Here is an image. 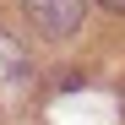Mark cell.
Instances as JSON below:
<instances>
[{"instance_id": "cell-1", "label": "cell", "mask_w": 125, "mask_h": 125, "mask_svg": "<svg viewBox=\"0 0 125 125\" xmlns=\"http://www.w3.org/2000/svg\"><path fill=\"white\" fill-rule=\"evenodd\" d=\"M22 11L33 16V27L49 33V38H71L82 27V0H22Z\"/></svg>"}, {"instance_id": "cell-3", "label": "cell", "mask_w": 125, "mask_h": 125, "mask_svg": "<svg viewBox=\"0 0 125 125\" xmlns=\"http://www.w3.org/2000/svg\"><path fill=\"white\" fill-rule=\"evenodd\" d=\"M98 6H109L114 16H125V0H98Z\"/></svg>"}, {"instance_id": "cell-2", "label": "cell", "mask_w": 125, "mask_h": 125, "mask_svg": "<svg viewBox=\"0 0 125 125\" xmlns=\"http://www.w3.org/2000/svg\"><path fill=\"white\" fill-rule=\"evenodd\" d=\"M16 76H27V54H22L16 38L0 33V82H16Z\"/></svg>"}]
</instances>
